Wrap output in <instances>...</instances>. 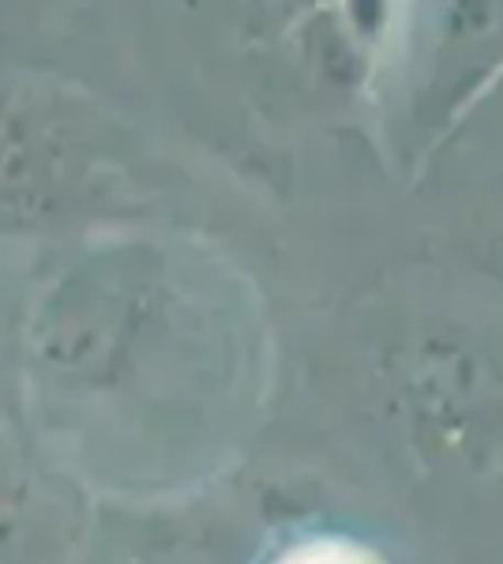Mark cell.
<instances>
[{
  "label": "cell",
  "instance_id": "7a4b0ae2",
  "mask_svg": "<svg viewBox=\"0 0 503 564\" xmlns=\"http://www.w3.org/2000/svg\"><path fill=\"white\" fill-rule=\"evenodd\" d=\"M380 61L398 154L425 166L503 79V0H398Z\"/></svg>",
  "mask_w": 503,
  "mask_h": 564
},
{
  "label": "cell",
  "instance_id": "277c9868",
  "mask_svg": "<svg viewBox=\"0 0 503 564\" xmlns=\"http://www.w3.org/2000/svg\"><path fill=\"white\" fill-rule=\"evenodd\" d=\"M84 534V497L39 452L0 433V564H68Z\"/></svg>",
  "mask_w": 503,
  "mask_h": 564
},
{
  "label": "cell",
  "instance_id": "5b68a950",
  "mask_svg": "<svg viewBox=\"0 0 503 564\" xmlns=\"http://www.w3.org/2000/svg\"><path fill=\"white\" fill-rule=\"evenodd\" d=\"M271 564H391L369 542H357L350 534H313L278 553Z\"/></svg>",
  "mask_w": 503,
  "mask_h": 564
},
{
  "label": "cell",
  "instance_id": "6da1fadb",
  "mask_svg": "<svg viewBox=\"0 0 503 564\" xmlns=\"http://www.w3.org/2000/svg\"><path fill=\"white\" fill-rule=\"evenodd\" d=\"M15 335L50 414L84 444L113 433L117 467L143 481L204 444L237 380L226 305L151 238H106L61 260Z\"/></svg>",
  "mask_w": 503,
  "mask_h": 564
},
{
  "label": "cell",
  "instance_id": "3957f363",
  "mask_svg": "<svg viewBox=\"0 0 503 564\" xmlns=\"http://www.w3.org/2000/svg\"><path fill=\"white\" fill-rule=\"evenodd\" d=\"M113 174L106 121L79 98L0 84V245L95 212Z\"/></svg>",
  "mask_w": 503,
  "mask_h": 564
}]
</instances>
